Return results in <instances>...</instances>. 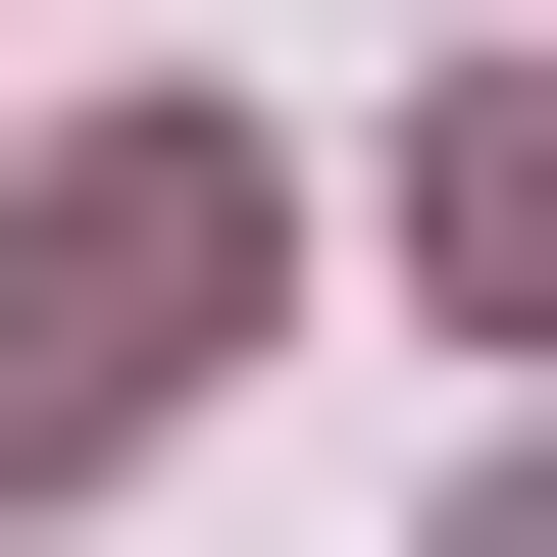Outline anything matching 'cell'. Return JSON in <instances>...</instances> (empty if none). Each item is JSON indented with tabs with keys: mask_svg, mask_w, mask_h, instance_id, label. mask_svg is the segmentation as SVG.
<instances>
[{
	"mask_svg": "<svg viewBox=\"0 0 557 557\" xmlns=\"http://www.w3.org/2000/svg\"><path fill=\"white\" fill-rule=\"evenodd\" d=\"M203 305H253V152H51V203H0V507H102V456L203 406Z\"/></svg>",
	"mask_w": 557,
	"mask_h": 557,
	"instance_id": "1",
	"label": "cell"
},
{
	"mask_svg": "<svg viewBox=\"0 0 557 557\" xmlns=\"http://www.w3.org/2000/svg\"><path fill=\"white\" fill-rule=\"evenodd\" d=\"M507 557H557V507H507Z\"/></svg>",
	"mask_w": 557,
	"mask_h": 557,
	"instance_id": "2",
	"label": "cell"
}]
</instances>
